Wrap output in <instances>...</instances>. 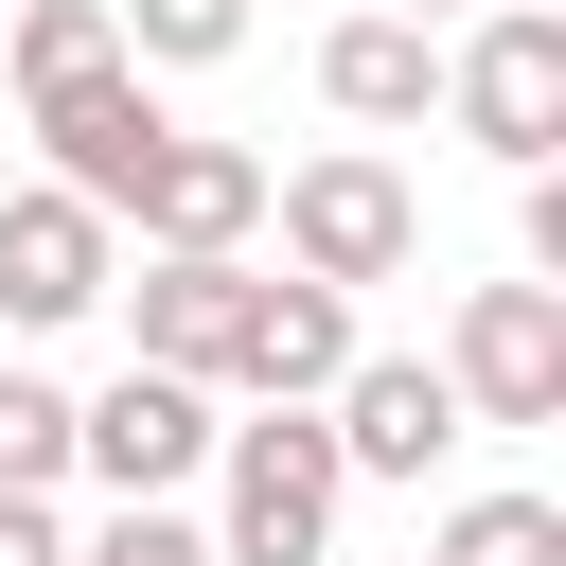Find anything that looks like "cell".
Masks as SVG:
<instances>
[{"mask_svg": "<svg viewBox=\"0 0 566 566\" xmlns=\"http://www.w3.org/2000/svg\"><path fill=\"white\" fill-rule=\"evenodd\" d=\"M0 566H71V531H53V495H0Z\"/></svg>", "mask_w": 566, "mask_h": 566, "instance_id": "ac0fdd59", "label": "cell"}, {"mask_svg": "<svg viewBox=\"0 0 566 566\" xmlns=\"http://www.w3.org/2000/svg\"><path fill=\"white\" fill-rule=\"evenodd\" d=\"M106 301L142 318V354H124V371H177V389H212V371H230V301H248V265L142 248V283H106Z\"/></svg>", "mask_w": 566, "mask_h": 566, "instance_id": "8fae6325", "label": "cell"}, {"mask_svg": "<svg viewBox=\"0 0 566 566\" xmlns=\"http://www.w3.org/2000/svg\"><path fill=\"white\" fill-rule=\"evenodd\" d=\"M71 566H212V531H195V513L159 495V513H106V531H88Z\"/></svg>", "mask_w": 566, "mask_h": 566, "instance_id": "e0dca14e", "label": "cell"}, {"mask_svg": "<svg viewBox=\"0 0 566 566\" xmlns=\"http://www.w3.org/2000/svg\"><path fill=\"white\" fill-rule=\"evenodd\" d=\"M318 442H336V478H424V460L460 442V407H442L424 354H354L336 407H318Z\"/></svg>", "mask_w": 566, "mask_h": 566, "instance_id": "30bf717a", "label": "cell"}, {"mask_svg": "<svg viewBox=\"0 0 566 566\" xmlns=\"http://www.w3.org/2000/svg\"><path fill=\"white\" fill-rule=\"evenodd\" d=\"M71 478H106V513H159L177 478H212V389L177 371H106L71 407Z\"/></svg>", "mask_w": 566, "mask_h": 566, "instance_id": "5b68a950", "label": "cell"}, {"mask_svg": "<svg viewBox=\"0 0 566 566\" xmlns=\"http://www.w3.org/2000/svg\"><path fill=\"white\" fill-rule=\"evenodd\" d=\"M318 106H336V124H424V106H442V35L336 18V35H318Z\"/></svg>", "mask_w": 566, "mask_h": 566, "instance_id": "7c38bea8", "label": "cell"}, {"mask_svg": "<svg viewBox=\"0 0 566 566\" xmlns=\"http://www.w3.org/2000/svg\"><path fill=\"white\" fill-rule=\"evenodd\" d=\"M106 283H124V230H106L88 195H53V177H35V195H0V318H18V336L88 318Z\"/></svg>", "mask_w": 566, "mask_h": 566, "instance_id": "52a82bcc", "label": "cell"}, {"mask_svg": "<svg viewBox=\"0 0 566 566\" xmlns=\"http://www.w3.org/2000/svg\"><path fill=\"white\" fill-rule=\"evenodd\" d=\"M424 371H442L460 442H478V424H566V283H478Z\"/></svg>", "mask_w": 566, "mask_h": 566, "instance_id": "3957f363", "label": "cell"}, {"mask_svg": "<svg viewBox=\"0 0 566 566\" xmlns=\"http://www.w3.org/2000/svg\"><path fill=\"white\" fill-rule=\"evenodd\" d=\"M442 106H460L478 159L548 177V142H566V18H548V0H495V18L442 53Z\"/></svg>", "mask_w": 566, "mask_h": 566, "instance_id": "277c9868", "label": "cell"}, {"mask_svg": "<svg viewBox=\"0 0 566 566\" xmlns=\"http://www.w3.org/2000/svg\"><path fill=\"white\" fill-rule=\"evenodd\" d=\"M442 566H566V513H548V495H478V513L442 531Z\"/></svg>", "mask_w": 566, "mask_h": 566, "instance_id": "2e32d148", "label": "cell"}, {"mask_svg": "<svg viewBox=\"0 0 566 566\" xmlns=\"http://www.w3.org/2000/svg\"><path fill=\"white\" fill-rule=\"evenodd\" d=\"M371 336H354V301H318V283H265L248 265V301H230V371L212 389H248V407H336V371H354Z\"/></svg>", "mask_w": 566, "mask_h": 566, "instance_id": "8992f818", "label": "cell"}, {"mask_svg": "<svg viewBox=\"0 0 566 566\" xmlns=\"http://www.w3.org/2000/svg\"><path fill=\"white\" fill-rule=\"evenodd\" d=\"M35 142H53V195H88V212L124 230L177 124H159V88H142V71H88V88H53V106H35Z\"/></svg>", "mask_w": 566, "mask_h": 566, "instance_id": "ba28073f", "label": "cell"}, {"mask_svg": "<svg viewBox=\"0 0 566 566\" xmlns=\"http://www.w3.org/2000/svg\"><path fill=\"white\" fill-rule=\"evenodd\" d=\"M88 71H124V35H106V0H18V106H53V88H88Z\"/></svg>", "mask_w": 566, "mask_h": 566, "instance_id": "4fadbf2b", "label": "cell"}, {"mask_svg": "<svg viewBox=\"0 0 566 566\" xmlns=\"http://www.w3.org/2000/svg\"><path fill=\"white\" fill-rule=\"evenodd\" d=\"M106 35H124V71H212V53H248V0H106Z\"/></svg>", "mask_w": 566, "mask_h": 566, "instance_id": "5bb4252c", "label": "cell"}, {"mask_svg": "<svg viewBox=\"0 0 566 566\" xmlns=\"http://www.w3.org/2000/svg\"><path fill=\"white\" fill-rule=\"evenodd\" d=\"M371 18H407V35H442V18H460V0H371Z\"/></svg>", "mask_w": 566, "mask_h": 566, "instance_id": "d6986e66", "label": "cell"}, {"mask_svg": "<svg viewBox=\"0 0 566 566\" xmlns=\"http://www.w3.org/2000/svg\"><path fill=\"white\" fill-rule=\"evenodd\" d=\"M124 230H142V248H195V265H248V230H265V159H248V142H195V124H177Z\"/></svg>", "mask_w": 566, "mask_h": 566, "instance_id": "9c48e42d", "label": "cell"}, {"mask_svg": "<svg viewBox=\"0 0 566 566\" xmlns=\"http://www.w3.org/2000/svg\"><path fill=\"white\" fill-rule=\"evenodd\" d=\"M336 442H318V407H248V424H212V566H318L336 548Z\"/></svg>", "mask_w": 566, "mask_h": 566, "instance_id": "6da1fadb", "label": "cell"}, {"mask_svg": "<svg viewBox=\"0 0 566 566\" xmlns=\"http://www.w3.org/2000/svg\"><path fill=\"white\" fill-rule=\"evenodd\" d=\"M53 478H71V389L0 371V495H53Z\"/></svg>", "mask_w": 566, "mask_h": 566, "instance_id": "9a60e30c", "label": "cell"}, {"mask_svg": "<svg viewBox=\"0 0 566 566\" xmlns=\"http://www.w3.org/2000/svg\"><path fill=\"white\" fill-rule=\"evenodd\" d=\"M265 212H283V283H318V301H354V283H407V265H424V195H407L371 142H336V159L265 177Z\"/></svg>", "mask_w": 566, "mask_h": 566, "instance_id": "7a4b0ae2", "label": "cell"}]
</instances>
